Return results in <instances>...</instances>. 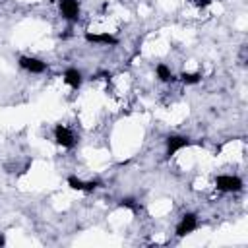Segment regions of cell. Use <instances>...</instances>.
Masks as SVG:
<instances>
[{
  "instance_id": "cell-1",
  "label": "cell",
  "mask_w": 248,
  "mask_h": 248,
  "mask_svg": "<svg viewBox=\"0 0 248 248\" xmlns=\"http://www.w3.org/2000/svg\"><path fill=\"white\" fill-rule=\"evenodd\" d=\"M215 186L221 192H240L242 190V180L238 176H232V174H219L217 180H215Z\"/></svg>"
},
{
  "instance_id": "cell-2",
  "label": "cell",
  "mask_w": 248,
  "mask_h": 248,
  "mask_svg": "<svg viewBox=\"0 0 248 248\" xmlns=\"http://www.w3.org/2000/svg\"><path fill=\"white\" fill-rule=\"evenodd\" d=\"M54 140H56V143L58 145H62V147H66V149H72L74 145H76V136H74V132L68 128V126H64V124H58L56 128H54Z\"/></svg>"
},
{
  "instance_id": "cell-3",
  "label": "cell",
  "mask_w": 248,
  "mask_h": 248,
  "mask_svg": "<svg viewBox=\"0 0 248 248\" xmlns=\"http://www.w3.org/2000/svg\"><path fill=\"white\" fill-rule=\"evenodd\" d=\"M58 4H60V14L66 21H70V23L78 21V17H79V2L78 0H58Z\"/></svg>"
},
{
  "instance_id": "cell-4",
  "label": "cell",
  "mask_w": 248,
  "mask_h": 248,
  "mask_svg": "<svg viewBox=\"0 0 248 248\" xmlns=\"http://www.w3.org/2000/svg\"><path fill=\"white\" fill-rule=\"evenodd\" d=\"M17 64H19V68H23V70H27L31 74H43L46 70V62H43V60H39L35 56H19Z\"/></svg>"
},
{
  "instance_id": "cell-5",
  "label": "cell",
  "mask_w": 248,
  "mask_h": 248,
  "mask_svg": "<svg viewBox=\"0 0 248 248\" xmlns=\"http://www.w3.org/2000/svg\"><path fill=\"white\" fill-rule=\"evenodd\" d=\"M196 227H198V217H196L194 213H186V215L180 219V223L176 225V236L182 238V236L194 232Z\"/></svg>"
},
{
  "instance_id": "cell-6",
  "label": "cell",
  "mask_w": 248,
  "mask_h": 248,
  "mask_svg": "<svg viewBox=\"0 0 248 248\" xmlns=\"http://www.w3.org/2000/svg\"><path fill=\"white\" fill-rule=\"evenodd\" d=\"M190 140L186 136H169L167 138V157H172L174 153H178L180 149L188 147Z\"/></svg>"
},
{
  "instance_id": "cell-7",
  "label": "cell",
  "mask_w": 248,
  "mask_h": 248,
  "mask_svg": "<svg viewBox=\"0 0 248 248\" xmlns=\"http://www.w3.org/2000/svg\"><path fill=\"white\" fill-rule=\"evenodd\" d=\"M85 41L87 43H93V45H118V39L110 33H91V31H85Z\"/></svg>"
},
{
  "instance_id": "cell-8",
  "label": "cell",
  "mask_w": 248,
  "mask_h": 248,
  "mask_svg": "<svg viewBox=\"0 0 248 248\" xmlns=\"http://www.w3.org/2000/svg\"><path fill=\"white\" fill-rule=\"evenodd\" d=\"M68 186L72 188V190H78V192H93L97 186H99V182L97 180H89V182H85V180H81V178H78V176H68Z\"/></svg>"
},
{
  "instance_id": "cell-9",
  "label": "cell",
  "mask_w": 248,
  "mask_h": 248,
  "mask_svg": "<svg viewBox=\"0 0 248 248\" xmlns=\"http://www.w3.org/2000/svg\"><path fill=\"white\" fill-rule=\"evenodd\" d=\"M64 81L72 87V89H79L81 87V81H83V76H81V72L79 70H76V68H68L66 72H64Z\"/></svg>"
},
{
  "instance_id": "cell-10",
  "label": "cell",
  "mask_w": 248,
  "mask_h": 248,
  "mask_svg": "<svg viewBox=\"0 0 248 248\" xmlns=\"http://www.w3.org/2000/svg\"><path fill=\"white\" fill-rule=\"evenodd\" d=\"M155 74H157V78L161 81H172L174 79V76H172V72H170V68L167 64H157L155 66Z\"/></svg>"
},
{
  "instance_id": "cell-11",
  "label": "cell",
  "mask_w": 248,
  "mask_h": 248,
  "mask_svg": "<svg viewBox=\"0 0 248 248\" xmlns=\"http://www.w3.org/2000/svg\"><path fill=\"white\" fill-rule=\"evenodd\" d=\"M180 81H182V83H186V85L200 83V81H202V74H188V72H184V74L180 76Z\"/></svg>"
},
{
  "instance_id": "cell-12",
  "label": "cell",
  "mask_w": 248,
  "mask_h": 248,
  "mask_svg": "<svg viewBox=\"0 0 248 248\" xmlns=\"http://www.w3.org/2000/svg\"><path fill=\"white\" fill-rule=\"evenodd\" d=\"M120 207H128V209H134V211H138V202L134 200V198H122L120 200Z\"/></svg>"
},
{
  "instance_id": "cell-13",
  "label": "cell",
  "mask_w": 248,
  "mask_h": 248,
  "mask_svg": "<svg viewBox=\"0 0 248 248\" xmlns=\"http://www.w3.org/2000/svg\"><path fill=\"white\" fill-rule=\"evenodd\" d=\"M192 4H196V6H200V8H205V6H209L211 4V0H190Z\"/></svg>"
},
{
  "instance_id": "cell-14",
  "label": "cell",
  "mask_w": 248,
  "mask_h": 248,
  "mask_svg": "<svg viewBox=\"0 0 248 248\" xmlns=\"http://www.w3.org/2000/svg\"><path fill=\"white\" fill-rule=\"evenodd\" d=\"M6 244V238H4V234H0V246H4Z\"/></svg>"
},
{
  "instance_id": "cell-15",
  "label": "cell",
  "mask_w": 248,
  "mask_h": 248,
  "mask_svg": "<svg viewBox=\"0 0 248 248\" xmlns=\"http://www.w3.org/2000/svg\"><path fill=\"white\" fill-rule=\"evenodd\" d=\"M48 2H58V0H48Z\"/></svg>"
}]
</instances>
